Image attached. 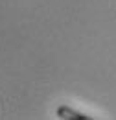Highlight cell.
Masks as SVG:
<instances>
[{
  "instance_id": "obj_1",
  "label": "cell",
  "mask_w": 116,
  "mask_h": 120,
  "mask_svg": "<svg viewBox=\"0 0 116 120\" xmlns=\"http://www.w3.org/2000/svg\"><path fill=\"white\" fill-rule=\"evenodd\" d=\"M55 115H57L59 118H63V120H90L92 118V116H88L85 113L74 111L72 107H68V105H59L57 111H55Z\"/></svg>"
}]
</instances>
